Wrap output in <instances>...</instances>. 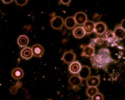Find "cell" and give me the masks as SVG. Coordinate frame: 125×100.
Segmentation results:
<instances>
[{"label": "cell", "mask_w": 125, "mask_h": 100, "mask_svg": "<svg viewBox=\"0 0 125 100\" xmlns=\"http://www.w3.org/2000/svg\"><path fill=\"white\" fill-rule=\"evenodd\" d=\"M98 92V90L96 87H89L86 90L87 95L91 98Z\"/></svg>", "instance_id": "19"}, {"label": "cell", "mask_w": 125, "mask_h": 100, "mask_svg": "<svg viewBox=\"0 0 125 100\" xmlns=\"http://www.w3.org/2000/svg\"><path fill=\"white\" fill-rule=\"evenodd\" d=\"M91 59L92 65L96 68L105 69L114 60L111 57L110 51L106 48L100 50L97 55H94Z\"/></svg>", "instance_id": "1"}, {"label": "cell", "mask_w": 125, "mask_h": 100, "mask_svg": "<svg viewBox=\"0 0 125 100\" xmlns=\"http://www.w3.org/2000/svg\"><path fill=\"white\" fill-rule=\"evenodd\" d=\"M125 20H123V21H122L121 25V28H123V29L125 30Z\"/></svg>", "instance_id": "24"}, {"label": "cell", "mask_w": 125, "mask_h": 100, "mask_svg": "<svg viewBox=\"0 0 125 100\" xmlns=\"http://www.w3.org/2000/svg\"><path fill=\"white\" fill-rule=\"evenodd\" d=\"M100 77L93 76L88 78L87 84L88 87H97L100 83Z\"/></svg>", "instance_id": "9"}, {"label": "cell", "mask_w": 125, "mask_h": 100, "mask_svg": "<svg viewBox=\"0 0 125 100\" xmlns=\"http://www.w3.org/2000/svg\"><path fill=\"white\" fill-rule=\"evenodd\" d=\"M93 100H104V97L103 94L101 93H97L92 98Z\"/></svg>", "instance_id": "21"}, {"label": "cell", "mask_w": 125, "mask_h": 100, "mask_svg": "<svg viewBox=\"0 0 125 100\" xmlns=\"http://www.w3.org/2000/svg\"><path fill=\"white\" fill-rule=\"evenodd\" d=\"M81 66L79 62L77 61H74L70 63L69 67L70 72L73 74H76L79 72Z\"/></svg>", "instance_id": "11"}, {"label": "cell", "mask_w": 125, "mask_h": 100, "mask_svg": "<svg viewBox=\"0 0 125 100\" xmlns=\"http://www.w3.org/2000/svg\"><path fill=\"white\" fill-rule=\"evenodd\" d=\"M15 1L18 4L22 6L25 5L28 1L26 0H15Z\"/></svg>", "instance_id": "22"}, {"label": "cell", "mask_w": 125, "mask_h": 100, "mask_svg": "<svg viewBox=\"0 0 125 100\" xmlns=\"http://www.w3.org/2000/svg\"><path fill=\"white\" fill-rule=\"evenodd\" d=\"M24 75L23 71L20 68H16L12 70L11 76L15 79L18 80L21 79L24 76Z\"/></svg>", "instance_id": "12"}, {"label": "cell", "mask_w": 125, "mask_h": 100, "mask_svg": "<svg viewBox=\"0 0 125 100\" xmlns=\"http://www.w3.org/2000/svg\"><path fill=\"white\" fill-rule=\"evenodd\" d=\"M20 55L23 59L26 60L30 59L33 55L32 49L29 47L23 49L20 53Z\"/></svg>", "instance_id": "13"}, {"label": "cell", "mask_w": 125, "mask_h": 100, "mask_svg": "<svg viewBox=\"0 0 125 100\" xmlns=\"http://www.w3.org/2000/svg\"><path fill=\"white\" fill-rule=\"evenodd\" d=\"M63 4L67 5L71 1V0H62L60 1Z\"/></svg>", "instance_id": "23"}, {"label": "cell", "mask_w": 125, "mask_h": 100, "mask_svg": "<svg viewBox=\"0 0 125 100\" xmlns=\"http://www.w3.org/2000/svg\"><path fill=\"white\" fill-rule=\"evenodd\" d=\"M106 37L107 40L110 41L113 40L115 38L114 33L111 30H109L107 32Z\"/></svg>", "instance_id": "20"}, {"label": "cell", "mask_w": 125, "mask_h": 100, "mask_svg": "<svg viewBox=\"0 0 125 100\" xmlns=\"http://www.w3.org/2000/svg\"><path fill=\"white\" fill-rule=\"evenodd\" d=\"M29 40L28 37L25 35H21L19 36L17 40V43L21 47L26 46L29 43Z\"/></svg>", "instance_id": "18"}, {"label": "cell", "mask_w": 125, "mask_h": 100, "mask_svg": "<svg viewBox=\"0 0 125 100\" xmlns=\"http://www.w3.org/2000/svg\"><path fill=\"white\" fill-rule=\"evenodd\" d=\"M95 24L91 21H87L84 24L83 28L85 33L90 34L94 30Z\"/></svg>", "instance_id": "14"}, {"label": "cell", "mask_w": 125, "mask_h": 100, "mask_svg": "<svg viewBox=\"0 0 125 100\" xmlns=\"http://www.w3.org/2000/svg\"><path fill=\"white\" fill-rule=\"evenodd\" d=\"M2 1L5 4H8L10 3L13 0H2Z\"/></svg>", "instance_id": "25"}, {"label": "cell", "mask_w": 125, "mask_h": 100, "mask_svg": "<svg viewBox=\"0 0 125 100\" xmlns=\"http://www.w3.org/2000/svg\"><path fill=\"white\" fill-rule=\"evenodd\" d=\"M76 24V23L74 17H69L65 20V25L68 29H71L74 28Z\"/></svg>", "instance_id": "17"}, {"label": "cell", "mask_w": 125, "mask_h": 100, "mask_svg": "<svg viewBox=\"0 0 125 100\" xmlns=\"http://www.w3.org/2000/svg\"><path fill=\"white\" fill-rule=\"evenodd\" d=\"M74 18L76 23L78 25H82L87 21V16L85 13L79 12L76 13Z\"/></svg>", "instance_id": "4"}, {"label": "cell", "mask_w": 125, "mask_h": 100, "mask_svg": "<svg viewBox=\"0 0 125 100\" xmlns=\"http://www.w3.org/2000/svg\"><path fill=\"white\" fill-rule=\"evenodd\" d=\"M76 59V56L74 52L71 51L65 52L62 56V59L65 63H71L74 61Z\"/></svg>", "instance_id": "8"}, {"label": "cell", "mask_w": 125, "mask_h": 100, "mask_svg": "<svg viewBox=\"0 0 125 100\" xmlns=\"http://www.w3.org/2000/svg\"><path fill=\"white\" fill-rule=\"evenodd\" d=\"M81 47L83 50L81 56L91 57L94 55V49L92 45H81Z\"/></svg>", "instance_id": "2"}, {"label": "cell", "mask_w": 125, "mask_h": 100, "mask_svg": "<svg viewBox=\"0 0 125 100\" xmlns=\"http://www.w3.org/2000/svg\"><path fill=\"white\" fill-rule=\"evenodd\" d=\"M85 33L83 27H77L75 28L73 32V35L77 38H81L83 37Z\"/></svg>", "instance_id": "16"}, {"label": "cell", "mask_w": 125, "mask_h": 100, "mask_svg": "<svg viewBox=\"0 0 125 100\" xmlns=\"http://www.w3.org/2000/svg\"><path fill=\"white\" fill-rule=\"evenodd\" d=\"M91 73L90 69L88 66H82L78 72L79 76L81 79L83 80L87 79L89 77Z\"/></svg>", "instance_id": "6"}, {"label": "cell", "mask_w": 125, "mask_h": 100, "mask_svg": "<svg viewBox=\"0 0 125 100\" xmlns=\"http://www.w3.org/2000/svg\"><path fill=\"white\" fill-rule=\"evenodd\" d=\"M107 29L106 25L104 22H99L95 24L94 31L97 34H103L105 33Z\"/></svg>", "instance_id": "7"}, {"label": "cell", "mask_w": 125, "mask_h": 100, "mask_svg": "<svg viewBox=\"0 0 125 100\" xmlns=\"http://www.w3.org/2000/svg\"><path fill=\"white\" fill-rule=\"evenodd\" d=\"M63 19L60 16L54 17L51 20V26L54 29H61L63 26Z\"/></svg>", "instance_id": "3"}, {"label": "cell", "mask_w": 125, "mask_h": 100, "mask_svg": "<svg viewBox=\"0 0 125 100\" xmlns=\"http://www.w3.org/2000/svg\"><path fill=\"white\" fill-rule=\"evenodd\" d=\"M114 33L115 38L118 40H121L125 37V30L121 27L116 28Z\"/></svg>", "instance_id": "15"}, {"label": "cell", "mask_w": 125, "mask_h": 100, "mask_svg": "<svg viewBox=\"0 0 125 100\" xmlns=\"http://www.w3.org/2000/svg\"><path fill=\"white\" fill-rule=\"evenodd\" d=\"M32 49L33 55L36 57H41L44 54V49L40 44H35L32 47Z\"/></svg>", "instance_id": "5"}, {"label": "cell", "mask_w": 125, "mask_h": 100, "mask_svg": "<svg viewBox=\"0 0 125 100\" xmlns=\"http://www.w3.org/2000/svg\"><path fill=\"white\" fill-rule=\"evenodd\" d=\"M69 83L74 88L78 87L82 83V79L79 76L73 75L71 76L69 80Z\"/></svg>", "instance_id": "10"}]
</instances>
